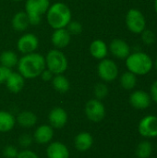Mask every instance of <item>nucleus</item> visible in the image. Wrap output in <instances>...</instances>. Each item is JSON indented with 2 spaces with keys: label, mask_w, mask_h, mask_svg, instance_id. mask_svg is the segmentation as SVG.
Masks as SVG:
<instances>
[{
  "label": "nucleus",
  "mask_w": 157,
  "mask_h": 158,
  "mask_svg": "<svg viewBox=\"0 0 157 158\" xmlns=\"http://www.w3.org/2000/svg\"><path fill=\"white\" fill-rule=\"evenodd\" d=\"M17 66L19 73L24 79H35L46 68L44 56L36 52L23 55Z\"/></svg>",
  "instance_id": "f257e3e1"
},
{
  "label": "nucleus",
  "mask_w": 157,
  "mask_h": 158,
  "mask_svg": "<svg viewBox=\"0 0 157 158\" xmlns=\"http://www.w3.org/2000/svg\"><path fill=\"white\" fill-rule=\"evenodd\" d=\"M125 64L127 69L136 76L147 75L154 68V61L152 57L143 51L130 53L125 59Z\"/></svg>",
  "instance_id": "f03ea898"
},
{
  "label": "nucleus",
  "mask_w": 157,
  "mask_h": 158,
  "mask_svg": "<svg viewBox=\"0 0 157 158\" xmlns=\"http://www.w3.org/2000/svg\"><path fill=\"white\" fill-rule=\"evenodd\" d=\"M72 18L71 10L68 5L56 2L50 5L46 12V19L50 27L54 30L66 28Z\"/></svg>",
  "instance_id": "7ed1b4c3"
},
{
  "label": "nucleus",
  "mask_w": 157,
  "mask_h": 158,
  "mask_svg": "<svg viewBox=\"0 0 157 158\" xmlns=\"http://www.w3.org/2000/svg\"><path fill=\"white\" fill-rule=\"evenodd\" d=\"M50 5V0H26L25 12L28 15L30 25L40 24L43 15L46 14Z\"/></svg>",
  "instance_id": "20e7f679"
},
{
  "label": "nucleus",
  "mask_w": 157,
  "mask_h": 158,
  "mask_svg": "<svg viewBox=\"0 0 157 158\" xmlns=\"http://www.w3.org/2000/svg\"><path fill=\"white\" fill-rule=\"evenodd\" d=\"M45 58L46 69H49L54 75L63 74L68 68V61L66 55L60 49L50 50Z\"/></svg>",
  "instance_id": "39448f33"
},
{
  "label": "nucleus",
  "mask_w": 157,
  "mask_h": 158,
  "mask_svg": "<svg viewBox=\"0 0 157 158\" xmlns=\"http://www.w3.org/2000/svg\"><path fill=\"white\" fill-rule=\"evenodd\" d=\"M125 22L128 30L134 34H141L146 29V19L137 8H130L127 12Z\"/></svg>",
  "instance_id": "423d86ee"
},
{
  "label": "nucleus",
  "mask_w": 157,
  "mask_h": 158,
  "mask_svg": "<svg viewBox=\"0 0 157 158\" xmlns=\"http://www.w3.org/2000/svg\"><path fill=\"white\" fill-rule=\"evenodd\" d=\"M97 73L99 78L105 82L114 81L119 74V69L117 63L108 58L100 60L97 67Z\"/></svg>",
  "instance_id": "0eeeda50"
},
{
  "label": "nucleus",
  "mask_w": 157,
  "mask_h": 158,
  "mask_svg": "<svg viewBox=\"0 0 157 158\" xmlns=\"http://www.w3.org/2000/svg\"><path fill=\"white\" fill-rule=\"evenodd\" d=\"M85 115L87 118L93 122H101L105 117V107L101 100L96 98L91 99L86 103Z\"/></svg>",
  "instance_id": "6e6552de"
},
{
  "label": "nucleus",
  "mask_w": 157,
  "mask_h": 158,
  "mask_svg": "<svg viewBox=\"0 0 157 158\" xmlns=\"http://www.w3.org/2000/svg\"><path fill=\"white\" fill-rule=\"evenodd\" d=\"M138 131L141 136L151 139L157 137V117L147 115L143 117L138 125Z\"/></svg>",
  "instance_id": "1a4fd4ad"
},
{
  "label": "nucleus",
  "mask_w": 157,
  "mask_h": 158,
  "mask_svg": "<svg viewBox=\"0 0 157 158\" xmlns=\"http://www.w3.org/2000/svg\"><path fill=\"white\" fill-rule=\"evenodd\" d=\"M39 47V40L38 37L33 33H25L19 37L17 43L18 50L23 54H30L35 52Z\"/></svg>",
  "instance_id": "9d476101"
},
{
  "label": "nucleus",
  "mask_w": 157,
  "mask_h": 158,
  "mask_svg": "<svg viewBox=\"0 0 157 158\" xmlns=\"http://www.w3.org/2000/svg\"><path fill=\"white\" fill-rule=\"evenodd\" d=\"M152 98L150 94L143 90H136L130 95V106L138 110H144L151 106Z\"/></svg>",
  "instance_id": "9b49d317"
},
{
  "label": "nucleus",
  "mask_w": 157,
  "mask_h": 158,
  "mask_svg": "<svg viewBox=\"0 0 157 158\" xmlns=\"http://www.w3.org/2000/svg\"><path fill=\"white\" fill-rule=\"evenodd\" d=\"M108 51L118 59H126L130 54V46L126 41L117 38L109 44Z\"/></svg>",
  "instance_id": "f8f14e48"
},
{
  "label": "nucleus",
  "mask_w": 157,
  "mask_h": 158,
  "mask_svg": "<svg viewBox=\"0 0 157 158\" xmlns=\"http://www.w3.org/2000/svg\"><path fill=\"white\" fill-rule=\"evenodd\" d=\"M71 40V35L66 28L54 30L51 35V43L56 49H63L67 47Z\"/></svg>",
  "instance_id": "ddd939ff"
},
{
  "label": "nucleus",
  "mask_w": 157,
  "mask_h": 158,
  "mask_svg": "<svg viewBox=\"0 0 157 158\" xmlns=\"http://www.w3.org/2000/svg\"><path fill=\"white\" fill-rule=\"evenodd\" d=\"M48 119L51 127L61 129L68 122V113L62 107H55L50 111Z\"/></svg>",
  "instance_id": "4468645a"
},
{
  "label": "nucleus",
  "mask_w": 157,
  "mask_h": 158,
  "mask_svg": "<svg viewBox=\"0 0 157 158\" xmlns=\"http://www.w3.org/2000/svg\"><path fill=\"white\" fill-rule=\"evenodd\" d=\"M54 137V128L50 125L39 126L33 134V140L39 144L49 143Z\"/></svg>",
  "instance_id": "2eb2a0df"
},
{
  "label": "nucleus",
  "mask_w": 157,
  "mask_h": 158,
  "mask_svg": "<svg viewBox=\"0 0 157 158\" xmlns=\"http://www.w3.org/2000/svg\"><path fill=\"white\" fill-rule=\"evenodd\" d=\"M89 50L91 56L97 60H102L104 58H106L109 52L106 43L101 39H96L93 41L90 44Z\"/></svg>",
  "instance_id": "dca6fc26"
},
{
  "label": "nucleus",
  "mask_w": 157,
  "mask_h": 158,
  "mask_svg": "<svg viewBox=\"0 0 157 158\" xmlns=\"http://www.w3.org/2000/svg\"><path fill=\"white\" fill-rule=\"evenodd\" d=\"M46 156L48 158H69V151L63 143L54 142L48 145Z\"/></svg>",
  "instance_id": "f3484780"
},
{
  "label": "nucleus",
  "mask_w": 157,
  "mask_h": 158,
  "mask_svg": "<svg viewBox=\"0 0 157 158\" xmlns=\"http://www.w3.org/2000/svg\"><path fill=\"white\" fill-rule=\"evenodd\" d=\"M5 83L8 91H10L13 94H18L23 89L25 84V79L19 72L11 71V73L6 80Z\"/></svg>",
  "instance_id": "a211bd4d"
},
{
  "label": "nucleus",
  "mask_w": 157,
  "mask_h": 158,
  "mask_svg": "<svg viewBox=\"0 0 157 158\" xmlns=\"http://www.w3.org/2000/svg\"><path fill=\"white\" fill-rule=\"evenodd\" d=\"M75 147L80 152H86L92 148L93 144V138L89 132H81L75 137Z\"/></svg>",
  "instance_id": "6ab92c4d"
},
{
  "label": "nucleus",
  "mask_w": 157,
  "mask_h": 158,
  "mask_svg": "<svg viewBox=\"0 0 157 158\" xmlns=\"http://www.w3.org/2000/svg\"><path fill=\"white\" fill-rule=\"evenodd\" d=\"M12 28L17 31H24L30 26L28 15L25 11H19L16 13L11 20Z\"/></svg>",
  "instance_id": "aec40b11"
},
{
  "label": "nucleus",
  "mask_w": 157,
  "mask_h": 158,
  "mask_svg": "<svg viewBox=\"0 0 157 158\" xmlns=\"http://www.w3.org/2000/svg\"><path fill=\"white\" fill-rule=\"evenodd\" d=\"M16 124L15 117L7 111H0V132L10 131Z\"/></svg>",
  "instance_id": "412c9836"
},
{
  "label": "nucleus",
  "mask_w": 157,
  "mask_h": 158,
  "mask_svg": "<svg viewBox=\"0 0 157 158\" xmlns=\"http://www.w3.org/2000/svg\"><path fill=\"white\" fill-rule=\"evenodd\" d=\"M17 122L23 128H31L37 122V116L31 111H22L17 117Z\"/></svg>",
  "instance_id": "4be33fe9"
},
{
  "label": "nucleus",
  "mask_w": 157,
  "mask_h": 158,
  "mask_svg": "<svg viewBox=\"0 0 157 158\" xmlns=\"http://www.w3.org/2000/svg\"><path fill=\"white\" fill-rule=\"evenodd\" d=\"M18 62L19 57L17 54L12 50H6L0 55V65L5 68L11 69L12 68L18 65Z\"/></svg>",
  "instance_id": "5701e85b"
},
{
  "label": "nucleus",
  "mask_w": 157,
  "mask_h": 158,
  "mask_svg": "<svg viewBox=\"0 0 157 158\" xmlns=\"http://www.w3.org/2000/svg\"><path fill=\"white\" fill-rule=\"evenodd\" d=\"M137 76L135 74H133L132 72L127 70L124 73L121 74L120 78H119V83L120 86L127 91H131L133 90L136 85H137Z\"/></svg>",
  "instance_id": "b1692460"
},
{
  "label": "nucleus",
  "mask_w": 157,
  "mask_h": 158,
  "mask_svg": "<svg viewBox=\"0 0 157 158\" xmlns=\"http://www.w3.org/2000/svg\"><path fill=\"white\" fill-rule=\"evenodd\" d=\"M51 81H52V85L55 88V90L60 94L67 93L70 88L69 81L63 74L55 75Z\"/></svg>",
  "instance_id": "393cba45"
},
{
  "label": "nucleus",
  "mask_w": 157,
  "mask_h": 158,
  "mask_svg": "<svg viewBox=\"0 0 157 158\" xmlns=\"http://www.w3.org/2000/svg\"><path fill=\"white\" fill-rule=\"evenodd\" d=\"M154 152V146L151 142L144 140L136 147V156L138 158H149Z\"/></svg>",
  "instance_id": "a878e982"
},
{
  "label": "nucleus",
  "mask_w": 157,
  "mask_h": 158,
  "mask_svg": "<svg viewBox=\"0 0 157 158\" xmlns=\"http://www.w3.org/2000/svg\"><path fill=\"white\" fill-rule=\"evenodd\" d=\"M108 93H109L108 87L104 82H99L94 86L93 94H94L95 98L98 100H102V99L105 98L108 95Z\"/></svg>",
  "instance_id": "bb28decb"
},
{
  "label": "nucleus",
  "mask_w": 157,
  "mask_h": 158,
  "mask_svg": "<svg viewBox=\"0 0 157 158\" xmlns=\"http://www.w3.org/2000/svg\"><path fill=\"white\" fill-rule=\"evenodd\" d=\"M142 41L145 45H153L156 40L155 33L149 29H145L142 33Z\"/></svg>",
  "instance_id": "cd10ccee"
},
{
  "label": "nucleus",
  "mask_w": 157,
  "mask_h": 158,
  "mask_svg": "<svg viewBox=\"0 0 157 158\" xmlns=\"http://www.w3.org/2000/svg\"><path fill=\"white\" fill-rule=\"evenodd\" d=\"M66 29L69 32L70 35H78L82 32V25L78 20H70V22L67 25Z\"/></svg>",
  "instance_id": "c85d7f7f"
},
{
  "label": "nucleus",
  "mask_w": 157,
  "mask_h": 158,
  "mask_svg": "<svg viewBox=\"0 0 157 158\" xmlns=\"http://www.w3.org/2000/svg\"><path fill=\"white\" fill-rule=\"evenodd\" d=\"M32 141H33V137L31 136L30 134H27V133L22 134L19 139V143L20 146H22L23 148H26V149L31 145Z\"/></svg>",
  "instance_id": "c756f323"
},
{
  "label": "nucleus",
  "mask_w": 157,
  "mask_h": 158,
  "mask_svg": "<svg viewBox=\"0 0 157 158\" xmlns=\"http://www.w3.org/2000/svg\"><path fill=\"white\" fill-rule=\"evenodd\" d=\"M4 156L6 158H17L19 151L18 149L13 145H7L4 149Z\"/></svg>",
  "instance_id": "7c9ffc66"
},
{
  "label": "nucleus",
  "mask_w": 157,
  "mask_h": 158,
  "mask_svg": "<svg viewBox=\"0 0 157 158\" xmlns=\"http://www.w3.org/2000/svg\"><path fill=\"white\" fill-rule=\"evenodd\" d=\"M17 158H39V156L33 151L29 150V149H24L19 152Z\"/></svg>",
  "instance_id": "2f4dec72"
},
{
  "label": "nucleus",
  "mask_w": 157,
  "mask_h": 158,
  "mask_svg": "<svg viewBox=\"0 0 157 158\" xmlns=\"http://www.w3.org/2000/svg\"><path fill=\"white\" fill-rule=\"evenodd\" d=\"M11 71L12 70L10 69L5 68V67L0 65V84L1 83H5L6 80L7 79V77L11 73Z\"/></svg>",
  "instance_id": "473e14b6"
},
{
  "label": "nucleus",
  "mask_w": 157,
  "mask_h": 158,
  "mask_svg": "<svg viewBox=\"0 0 157 158\" xmlns=\"http://www.w3.org/2000/svg\"><path fill=\"white\" fill-rule=\"evenodd\" d=\"M150 96L152 98V101H154L155 104H157V80L153 82L150 88Z\"/></svg>",
  "instance_id": "72a5a7b5"
},
{
  "label": "nucleus",
  "mask_w": 157,
  "mask_h": 158,
  "mask_svg": "<svg viewBox=\"0 0 157 158\" xmlns=\"http://www.w3.org/2000/svg\"><path fill=\"white\" fill-rule=\"evenodd\" d=\"M54 76H55V75H54L49 69H47L46 68L43 70V72H42L41 75H40V77L42 78V80L44 81H51L52 79L54 78Z\"/></svg>",
  "instance_id": "f704fd0d"
},
{
  "label": "nucleus",
  "mask_w": 157,
  "mask_h": 158,
  "mask_svg": "<svg viewBox=\"0 0 157 158\" xmlns=\"http://www.w3.org/2000/svg\"><path fill=\"white\" fill-rule=\"evenodd\" d=\"M154 6H155V13H156L157 15V0H155V2H154Z\"/></svg>",
  "instance_id": "c9c22d12"
},
{
  "label": "nucleus",
  "mask_w": 157,
  "mask_h": 158,
  "mask_svg": "<svg viewBox=\"0 0 157 158\" xmlns=\"http://www.w3.org/2000/svg\"><path fill=\"white\" fill-rule=\"evenodd\" d=\"M154 67L155 68V69H157V57H156V58H155V62H154Z\"/></svg>",
  "instance_id": "e433bc0d"
},
{
  "label": "nucleus",
  "mask_w": 157,
  "mask_h": 158,
  "mask_svg": "<svg viewBox=\"0 0 157 158\" xmlns=\"http://www.w3.org/2000/svg\"><path fill=\"white\" fill-rule=\"evenodd\" d=\"M13 1H16V2H20V1H22V0H13Z\"/></svg>",
  "instance_id": "4c0bfd02"
}]
</instances>
